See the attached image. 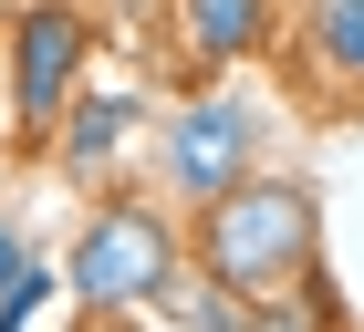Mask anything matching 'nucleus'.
Returning a JSON list of instances; mask_svg holds the SVG:
<instances>
[{"label":"nucleus","instance_id":"nucleus-1","mask_svg":"<svg viewBox=\"0 0 364 332\" xmlns=\"http://www.w3.org/2000/svg\"><path fill=\"white\" fill-rule=\"evenodd\" d=\"M188 270H208L240 301H271V291L312 280L323 270V197L302 177H271V166L240 177L229 197H208L188 218Z\"/></svg>","mask_w":364,"mask_h":332},{"label":"nucleus","instance_id":"nucleus-2","mask_svg":"<svg viewBox=\"0 0 364 332\" xmlns=\"http://www.w3.org/2000/svg\"><path fill=\"white\" fill-rule=\"evenodd\" d=\"M94 11L84 0H11V31H0V114H11V135L42 145L63 125V104L84 94L94 73Z\"/></svg>","mask_w":364,"mask_h":332},{"label":"nucleus","instance_id":"nucleus-3","mask_svg":"<svg viewBox=\"0 0 364 332\" xmlns=\"http://www.w3.org/2000/svg\"><path fill=\"white\" fill-rule=\"evenodd\" d=\"M177 260H188V239H177V218L156 208V197H105V208L73 228V249H63V270H73V291H84L94 311L156 301V291L177 280Z\"/></svg>","mask_w":364,"mask_h":332},{"label":"nucleus","instance_id":"nucleus-4","mask_svg":"<svg viewBox=\"0 0 364 332\" xmlns=\"http://www.w3.org/2000/svg\"><path fill=\"white\" fill-rule=\"evenodd\" d=\"M156 177H167L177 208H208V197H229L240 177H260V104L250 94H229V83H208V94H188V104L156 125Z\"/></svg>","mask_w":364,"mask_h":332},{"label":"nucleus","instance_id":"nucleus-5","mask_svg":"<svg viewBox=\"0 0 364 332\" xmlns=\"http://www.w3.org/2000/svg\"><path fill=\"white\" fill-rule=\"evenodd\" d=\"M281 62L302 83V104L364 114V0H281Z\"/></svg>","mask_w":364,"mask_h":332},{"label":"nucleus","instance_id":"nucleus-6","mask_svg":"<svg viewBox=\"0 0 364 332\" xmlns=\"http://www.w3.org/2000/svg\"><path fill=\"white\" fill-rule=\"evenodd\" d=\"M136 135H146V94H136V83H84L42 145H53L63 177H84V187H94V177L125 166V145H136Z\"/></svg>","mask_w":364,"mask_h":332},{"label":"nucleus","instance_id":"nucleus-7","mask_svg":"<svg viewBox=\"0 0 364 332\" xmlns=\"http://www.w3.org/2000/svg\"><path fill=\"white\" fill-rule=\"evenodd\" d=\"M281 42V0H177V52L229 73V62H250Z\"/></svg>","mask_w":364,"mask_h":332},{"label":"nucleus","instance_id":"nucleus-8","mask_svg":"<svg viewBox=\"0 0 364 332\" xmlns=\"http://www.w3.org/2000/svg\"><path fill=\"white\" fill-rule=\"evenodd\" d=\"M240 332H343V301H333V280L312 270V280H291V291H271V301H250Z\"/></svg>","mask_w":364,"mask_h":332},{"label":"nucleus","instance_id":"nucleus-9","mask_svg":"<svg viewBox=\"0 0 364 332\" xmlns=\"http://www.w3.org/2000/svg\"><path fill=\"white\" fill-rule=\"evenodd\" d=\"M156 301H167L188 332H240V322H250V301H240V291H219L208 270H188V260H177V280L156 291Z\"/></svg>","mask_w":364,"mask_h":332},{"label":"nucleus","instance_id":"nucleus-10","mask_svg":"<svg viewBox=\"0 0 364 332\" xmlns=\"http://www.w3.org/2000/svg\"><path fill=\"white\" fill-rule=\"evenodd\" d=\"M73 332H136V311H94V301H84V322H73Z\"/></svg>","mask_w":364,"mask_h":332}]
</instances>
